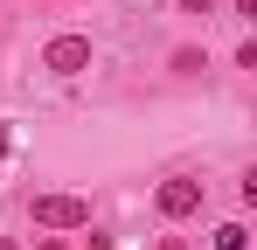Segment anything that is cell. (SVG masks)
Wrapping results in <instances>:
<instances>
[{
	"label": "cell",
	"instance_id": "cell-1",
	"mask_svg": "<svg viewBox=\"0 0 257 250\" xmlns=\"http://www.w3.org/2000/svg\"><path fill=\"white\" fill-rule=\"evenodd\" d=\"M35 222L42 229H90V202L84 195H35Z\"/></svg>",
	"mask_w": 257,
	"mask_h": 250
},
{
	"label": "cell",
	"instance_id": "cell-2",
	"mask_svg": "<svg viewBox=\"0 0 257 250\" xmlns=\"http://www.w3.org/2000/svg\"><path fill=\"white\" fill-rule=\"evenodd\" d=\"M42 70H56V77H84V70H90V35H56L42 49Z\"/></svg>",
	"mask_w": 257,
	"mask_h": 250
},
{
	"label": "cell",
	"instance_id": "cell-3",
	"mask_svg": "<svg viewBox=\"0 0 257 250\" xmlns=\"http://www.w3.org/2000/svg\"><path fill=\"white\" fill-rule=\"evenodd\" d=\"M153 202H160V215H167V222H181V215H195V208H202V181L174 174V181H160V195H153Z\"/></svg>",
	"mask_w": 257,
	"mask_h": 250
},
{
	"label": "cell",
	"instance_id": "cell-4",
	"mask_svg": "<svg viewBox=\"0 0 257 250\" xmlns=\"http://www.w3.org/2000/svg\"><path fill=\"white\" fill-rule=\"evenodd\" d=\"M243 243H250L243 222H222V229H215V250H243Z\"/></svg>",
	"mask_w": 257,
	"mask_h": 250
},
{
	"label": "cell",
	"instance_id": "cell-5",
	"mask_svg": "<svg viewBox=\"0 0 257 250\" xmlns=\"http://www.w3.org/2000/svg\"><path fill=\"white\" fill-rule=\"evenodd\" d=\"M181 7H188V14H209V7H215V0H181Z\"/></svg>",
	"mask_w": 257,
	"mask_h": 250
},
{
	"label": "cell",
	"instance_id": "cell-6",
	"mask_svg": "<svg viewBox=\"0 0 257 250\" xmlns=\"http://www.w3.org/2000/svg\"><path fill=\"white\" fill-rule=\"evenodd\" d=\"M236 14H243V21H257V0H236Z\"/></svg>",
	"mask_w": 257,
	"mask_h": 250
},
{
	"label": "cell",
	"instance_id": "cell-7",
	"mask_svg": "<svg viewBox=\"0 0 257 250\" xmlns=\"http://www.w3.org/2000/svg\"><path fill=\"white\" fill-rule=\"evenodd\" d=\"M84 250H111V243H104V236H90V243H84Z\"/></svg>",
	"mask_w": 257,
	"mask_h": 250
},
{
	"label": "cell",
	"instance_id": "cell-8",
	"mask_svg": "<svg viewBox=\"0 0 257 250\" xmlns=\"http://www.w3.org/2000/svg\"><path fill=\"white\" fill-rule=\"evenodd\" d=\"M160 250H188V243H174V236H167V243H160Z\"/></svg>",
	"mask_w": 257,
	"mask_h": 250
},
{
	"label": "cell",
	"instance_id": "cell-9",
	"mask_svg": "<svg viewBox=\"0 0 257 250\" xmlns=\"http://www.w3.org/2000/svg\"><path fill=\"white\" fill-rule=\"evenodd\" d=\"M0 250H14V243H7V236H0Z\"/></svg>",
	"mask_w": 257,
	"mask_h": 250
},
{
	"label": "cell",
	"instance_id": "cell-10",
	"mask_svg": "<svg viewBox=\"0 0 257 250\" xmlns=\"http://www.w3.org/2000/svg\"><path fill=\"white\" fill-rule=\"evenodd\" d=\"M42 250H63V243H42Z\"/></svg>",
	"mask_w": 257,
	"mask_h": 250
}]
</instances>
